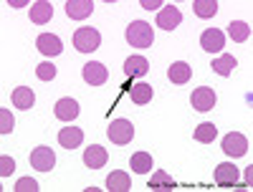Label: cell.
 Returning a JSON list of instances; mask_svg holds the SVG:
<instances>
[{"instance_id": "cell-16", "label": "cell", "mask_w": 253, "mask_h": 192, "mask_svg": "<svg viewBox=\"0 0 253 192\" xmlns=\"http://www.w3.org/2000/svg\"><path fill=\"white\" fill-rule=\"evenodd\" d=\"M81 142H84V132L79 126H66V129L58 132V144L63 149H76V147H81Z\"/></svg>"}, {"instance_id": "cell-33", "label": "cell", "mask_w": 253, "mask_h": 192, "mask_svg": "<svg viewBox=\"0 0 253 192\" xmlns=\"http://www.w3.org/2000/svg\"><path fill=\"white\" fill-rule=\"evenodd\" d=\"M8 5H13V8H23L26 3H23V0H10V3Z\"/></svg>"}, {"instance_id": "cell-12", "label": "cell", "mask_w": 253, "mask_h": 192, "mask_svg": "<svg viewBox=\"0 0 253 192\" xmlns=\"http://www.w3.org/2000/svg\"><path fill=\"white\" fill-rule=\"evenodd\" d=\"M182 23V15L175 5H162V10L157 13V26L162 31H175Z\"/></svg>"}, {"instance_id": "cell-30", "label": "cell", "mask_w": 253, "mask_h": 192, "mask_svg": "<svg viewBox=\"0 0 253 192\" xmlns=\"http://www.w3.org/2000/svg\"><path fill=\"white\" fill-rule=\"evenodd\" d=\"M13 132V114L8 109H0V134H10Z\"/></svg>"}, {"instance_id": "cell-22", "label": "cell", "mask_w": 253, "mask_h": 192, "mask_svg": "<svg viewBox=\"0 0 253 192\" xmlns=\"http://www.w3.org/2000/svg\"><path fill=\"white\" fill-rule=\"evenodd\" d=\"M13 104H15V109H31L33 106V101H36V96H33V91L28 89V86H18V89H13Z\"/></svg>"}, {"instance_id": "cell-15", "label": "cell", "mask_w": 253, "mask_h": 192, "mask_svg": "<svg viewBox=\"0 0 253 192\" xmlns=\"http://www.w3.org/2000/svg\"><path fill=\"white\" fill-rule=\"evenodd\" d=\"M150 71V63H147L144 56H129L124 61V74L126 78H139V76H147Z\"/></svg>"}, {"instance_id": "cell-6", "label": "cell", "mask_w": 253, "mask_h": 192, "mask_svg": "<svg viewBox=\"0 0 253 192\" xmlns=\"http://www.w3.org/2000/svg\"><path fill=\"white\" fill-rule=\"evenodd\" d=\"M223 152L228 157H243L248 152V137H243L241 132H230L223 137Z\"/></svg>"}, {"instance_id": "cell-25", "label": "cell", "mask_w": 253, "mask_h": 192, "mask_svg": "<svg viewBox=\"0 0 253 192\" xmlns=\"http://www.w3.org/2000/svg\"><path fill=\"white\" fill-rule=\"evenodd\" d=\"M193 137H195L200 144H210V142H213V139L218 137V129H215V124L205 121V124H198V126H195Z\"/></svg>"}, {"instance_id": "cell-32", "label": "cell", "mask_w": 253, "mask_h": 192, "mask_svg": "<svg viewBox=\"0 0 253 192\" xmlns=\"http://www.w3.org/2000/svg\"><path fill=\"white\" fill-rule=\"evenodd\" d=\"M142 8L144 10H162V3L160 0H142Z\"/></svg>"}, {"instance_id": "cell-10", "label": "cell", "mask_w": 253, "mask_h": 192, "mask_svg": "<svg viewBox=\"0 0 253 192\" xmlns=\"http://www.w3.org/2000/svg\"><path fill=\"white\" fill-rule=\"evenodd\" d=\"M79 101L76 99H69V96H63V99H58L56 101V106H53V114H56V119H61V121H74L76 116H79Z\"/></svg>"}, {"instance_id": "cell-2", "label": "cell", "mask_w": 253, "mask_h": 192, "mask_svg": "<svg viewBox=\"0 0 253 192\" xmlns=\"http://www.w3.org/2000/svg\"><path fill=\"white\" fill-rule=\"evenodd\" d=\"M101 46V36L96 28H79L74 33V48L81 53H94Z\"/></svg>"}, {"instance_id": "cell-21", "label": "cell", "mask_w": 253, "mask_h": 192, "mask_svg": "<svg viewBox=\"0 0 253 192\" xmlns=\"http://www.w3.org/2000/svg\"><path fill=\"white\" fill-rule=\"evenodd\" d=\"M129 167H132V172H137V175H147L152 169V154L150 152H134L129 157Z\"/></svg>"}, {"instance_id": "cell-18", "label": "cell", "mask_w": 253, "mask_h": 192, "mask_svg": "<svg viewBox=\"0 0 253 192\" xmlns=\"http://www.w3.org/2000/svg\"><path fill=\"white\" fill-rule=\"evenodd\" d=\"M167 78H170L172 83H177V86H182V83H187L190 78H193V69H190L185 61H175L170 66V71H167Z\"/></svg>"}, {"instance_id": "cell-11", "label": "cell", "mask_w": 253, "mask_h": 192, "mask_svg": "<svg viewBox=\"0 0 253 192\" xmlns=\"http://www.w3.org/2000/svg\"><path fill=\"white\" fill-rule=\"evenodd\" d=\"M107 159H109V152L101 144H89L86 152H84V164H86L89 169H101L104 164H107Z\"/></svg>"}, {"instance_id": "cell-24", "label": "cell", "mask_w": 253, "mask_h": 192, "mask_svg": "<svg viewBox=\"0 0 253 192\" xmlns=\"http://www.w3.org/2000/svg\"><path fill=\"white\" fill-rule=\"evenodd\" d=\"M228 36L236 40V43H246L251 38V26L243 23V20H233V23L228 26Z\"/></svg>"}, {"instance_id": "cell-28", "label": "cell", "mask_w": 253, "mask_h": 192, "mask_svg": "<svg viewBox=\"0 0 253 192\" xmlns=\"http://www.w3.org/2000/svg\"><path fill=\"white\" fill-rule=\"evenodd\" d=\"M36 76L41 78V81H51V78H56V66L51 61H43V63H38V69H36Z\"/></svg>"}, {"instance_id": "cell-4", "label": "cell", "mask_w": 253, "mask_h": 192, "mask_svg": "<svg viewBox=\"0 0 253 192\" xmlns=\"http://www.w3.org/2000/svg\"><path fill=\"white\" fill-rule=\"evenodd\" d=\"M56 164V154L51 147H36L31 152V167L36 172H51Z\"/></svg>"}, {"instance_id": "cell-3", "label": "cell", "mask_w": 253, "mask_h": 192, "mask_svg": "<svg viewBox=\"0 0 253 192\" xmlns=\"http://www.w3.org/2000/svg\"><path fill=\"white\" fill-rule=\"evenodd\" d=\"M109 139H112L114 144H119V147L129 144V142L134 139V126H132V121L114 119V121L109 124Z\"/></svg>"}, {"instance_id": "cell-27", "label": "cell", "mask_w": 253, "mask_h": 192, "mask_svg": "<svg viewBox=\"0 0 253 192\" xmlns=\"http://www.w3.org/2000/svg\"><path fill=\"white\" fill-rule=\"evenodd\" d=\"M193 10L198 18H213L218 13V0H195Z\"/></svg>"}, {"instance_id": "cell-34", "label": "cell", "mask_w": 253, "mask_h": 192, "mask_svg": "<svg viewBox=\"0 0 253 192\" xmlns=\"http://www.w3.org/2000/svg\"><path fill=\"white\" fill-rule=\"evenodd\" d=\"M251 175H253V167H248V169H246V177H248V187L253 185V180H251Z\"/></svg>"}, {"instance_id": "cell-31", "label": "cell", "mask_w": 253, "mask_h": 192, "mask_svg": "<svg viewBox=\"0 0 253 192\" xmlns=\"http://www.w3.org/2000/svg\"><path fill=\"white\" fill-rule=\"evenodd\" d=\"M13 169H15L13 157H8V154H0V177H10V175H13Z\"/></svg>"}, {"instance_id": "cell-13", "label": "cell", "mask_w": 253, "mask_h": 192, "mask_svg": "<svg viewBox=\"0 0 253 192\" xmlns=\"http://www.w3.org/2000/svg\"><path fill=\"white\" fill-rule=\"evenodd\" d=\"M238 167L236 164H228V162H223V164H218L215 167V172H213V177H215V182L220 185V187H233V185H238Z\"/></svg>"}, {"instance_id": "cell-14", "label": "cell", "mask_w": 253, "mask_h": 192, "mask_svg": "<svg viewBox=\"0 0 253 192\" xmlns=\"http://www.w3.org/2000/svg\"><path fill=\"white\" fill-rule=\"evenodd\" d=\"M94 13V3L91 0H66V15L74 20H84Z\"/></svg>"}, {"instance_id": "cell-9", "label": "cell", "mask_w": 253, "mask_h": 192, "mask_svg": "<svg viewBox=\"0 0 253 192\" xmlns=\"http://www.w3.org/2000/svg\"><path fill=\"white\" fill-rule=\"evenodd\" d=\"M36 48L43 53V56H61L63 43H61V38L56 33H41L36 38Z\"/></svg>"}, {"instance_id": "cell-1", "label": "cell", "mask_w": 253, "mask_h": 192, "mask_svg": "<svg viewBox=\"0 0 253 192\" xmlns=\"http://www.w3.org/2000/svg\"><path fill=\"white\" fill-rule=\"evenodd\" d=\"M124 36H126V43L134 46V48H147V46H152V40H155L150 23H144V20H134V23H129Z\"/></svg>"}, {"instance_id": "cell-26", "label": "cell", "mask_w": 253, "mask_h": 192, "mask_svg": "<svg viewBox=\"0 0 253 192\" xmlns=\"http://www.w3.org/2000/svg\"><path fill=\"white\" fill-rule=\"evenodd\" d=\"M147 185H150V190H172L177 182H175L170 175H167L165 169H157V172L150 177V182H147Z\"/></svg>"}, {"instance_id": "cell-20", "label": "cell", "mask_w": 253, "mask_h": 192, "mask_svg": "<svg viewBox=\"0 0 253 192\" xmlns=\"http://www.w3.org/2000/svg\"><path fill=\"white\" fill-rule=\"evenodd\" d=\"M236 66H238V58L230 56V53L218 56V58H213V63H210V69H213L218 76H230V71H233Z\"/></svg>"}, {"instance_id": "cell-19", "label": "cell", "mask_w": 253, "mask_h": 192, "mask_svg": "<svg viewBox=\"0 0 253 192\" xmlns=\"http://www.w3.org/2000/svg\"><path fill=\"white\" fill-rule=\"evenodd\" d=\"M132 187V177L124 172V169H114V172L107 177V190L109 192H126Z\"/></svg>"}, {"instance_id": "cell-7", "label": "cell", "mask_w": 253, "mask_h": 192, "mask_svg": "<svg viewBox=\"0 0 253 192\" xmlns=\"http://www.w3.org/2000/svg\"><path fill=\"white\" fill-rule=\"evenodd\" d=\"M200 46H203V51H208V53H220L223 46H225L223 31H220V28H208V31H203Z\"/></svg>"}, {"instance_id": "cell-23", "label": "cell", "mask_w": 253, "mask_h": 192, "mask_svg": "<svg viewBox=\"0 0 253 192\" xmlns=\"http://www.w3.org/2000/svg\"><path fill=\"white\" fill-rule=\"evenodd\" d=\"M129 96H132V101H134L137 106H144V104L152 101V86H150V83H134L132 91H129Z\"/></svg>"}, {"instance_id": "cell-5", "label": "cell", "mask_w": 253, "mask_h": 192, "mask_svg": "<svg viewBox=\"0 0 253 192\" xmlns=\"http://www.w3.org/2000/svg\"><path fill=\"white\" fill-rule=\"evenodd\" d=\"M81 76H84V81H86L89 86H104V83H107V78H109V71H107V66H104V63L89 61L86 66H84Z\"/></svg>"}, {"instance_id": "cell-8", "label": "cell", "mask_w": 253, "mask_h": 192, "mask_svg": "<svg viewBox=\"0 0 253 192\" xmlns=\"http://www.w3.org/2000/svg\"><path fill=\"white\" fill-rule=\"evenodd\" d=\"M190 104H193V109L195 112H210L215 106V91L213 89H208V86H200L193 91V96H190Z\"/></svg>"}, {"instance_id": "cell-29", "label": "cell", "mask_w": 253, "mask_h": 192, "mask_svg": "<svg viewBox=\"0 0 253 192\" xmlns=\"http://www.w3.org/2000/svg\"><path fill=\"white\" fill-rule=\"evenodd\" d=\"M15 190H18V192H38L41 185H38L33 177H20V180L15 182Z\"/></svg>"}, {"instance_id": "cell-17", "label": "cell", "mask_w": 253, "mask_h": 192, "mask_svg": "<svg viewBox=\"0 0 253 192\" xmlns=\"http://www.w3.org/2000/svg\"><path fill=\"white\" fill-rule=\"evenodd\" d=\"M31 20L36 26H43V23H48V20L53 18V5L51 3H46V0H38V3H33L31 5Z\"/></svg>"}]
</instances>
